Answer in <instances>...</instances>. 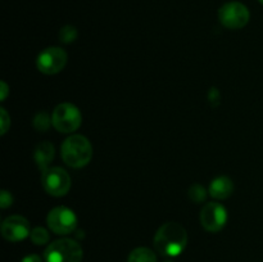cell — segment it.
<instances>
[{
  "label": "cell",
  "instance_id": "23",
  "mask_svg": "<svg viewBox=\"0 0 263 262\" xmlns=\"http://www.w3.org/2000/svg\"><path fill=\"white\" fill-rule=\"evenodd\" d=\"M258 2H259V3H261V4L263 5V0H258Z\"/></svg>",
  "mask_w": 263,
  "mask_h": 262
},
{
  "label": "cell",
  "instance_id": "8",
  "mask_svg": "<svg viewBox=\"0 0 263 262\" xmlns=\"http://www.w3.org/2000/svg\"><path fill=\"white\" fill-rule=\"evenodd\" d=\"M68 55L59 46H49L44 49L36 59L37 69L44 74H57L66 67Z\"/></svg>",
  "mask_w": 263,
  "mask_h": 262
},
{
  "label": "cell",
  "instance_id": "12",
  "mask_svg": "<svg viewBox=\"0 0 263 262\" xmlns=\"http://www.w3.org/2000/svg\"><path fill=\"white\" fill-rule=\"evenodd\" d=\"M33 159L41 172L49 169V164L54 159V145L50 141H41L33 152Z\"/></svg>",
  "mask_w": 263,
  "mask_h": 262
},
{
  "label": "cell",
  "instance_id": "6",
  "mask_svg": "<svg viewBox=\"0 0 263 262\" xmlns=\"http://www.w3.org/2000/svg\"><path fill=\"white\" fill-rule=\"evenodd\" d=\"M251 13L240 2H229L218 10V20L223 27L229 30H240L248 25Z\"/></svg>",
  "mask_w": 263,
  "mask_h": 262
},
{
  "label": "cell",
  "instance_id": "22",
  "mask_svg": "<svg viewBox=\"0 0 263 262\" xmlns=\"http://www.w3.org/2000/svg\"><path fill=\"white\" fill-rule=\"evenodd\" d=\"M164 262H174V261H171V259H167V261H164Z\"/></svg>",
  "mask_w": 263,
  "mask_h": 262
},
{
  "label": "cell",
  "instance_id": "20",
  "mask_svg": "<svg viewBox=\"0 0 263 262\" xmlns=\"http://www.w3.org/2000/svg\"><path fill=\"white\" fill-rule=\"evenodd\" d=\"M21 262H43V259L37 254H27L26 257H23Z\"/></svg>",
  "mask_w": 263,
  "mask_h": 262
},
{
  "label": "cell",
  "instance_id": "5",
  "mask_svg": "<svg viewBox=\"0 0 263 262\" xmlns=\"http://www.w3.org/2000/svg\"><path fill=\"white\" fill-rule=\"evenodd\" d=\"M41 185L51 197H63L71 189V176L61 167H49L41 174Z\"/></svg>",
  "mask_w": 263,
  "mask_h": 262
},
{
  "label": "cell",
  "instance_id": "18",
  "mask_svg": "<svg viewBox=\"0 0 263 262\" xmlns=\"http://www.w3.org/2000/svg\"><path fill=\"white\" fill-rule=\"evenodd\" d=\"M0 123H2V135H4L8 131L10 126V117L8 115V112L5 110V108H0Z\"/></svg>",
  "mask_w": 263,
  "mask_h": 262
},
{
  "label": "cell",
  "instance_id": "17",
  "mask_svg": "<svg viewBox=\"0 0 263 262\" xmlns=\"http://www.w3.org/2000/svg\"><path fill=\"white\" fill-rule=\"evenodd\" d=\"M59 40L64 44H71L73 43L77 39V30L74 26L67 25L59 30Z\"/></svg>",
  "mask_w": 263,
  "mask_h": 262
},
{
  "label": "cell",
  "instance_id": "11",
  "mask_svg": "<svg viewBox=\"0 0 263 262\" xmlns=\"http://www.w3.org/2000/svg\"><path fill=\"white\" fill-rule=\"evenodd\" d=\"M234 192V182L229 176H218L212 180L208 193L217 200L228 199Z\"/></svg>",
  "mask_w": 263,
  "mask_h": 262
},
{
  "label": "cell",
  "instance_id": "19",
  "mask_svg": "<svg viewBox=\"0 0 263 262\" xmlns=\"http://www.w3.org/2000/svg\"><path fill=\"white\" fill-rule=\"evenodd\" d=\"M12 204H13L12 194H10L9 192H7V190H2V193H0V207H2L3 210H5V208L10 207Z\"/></svg>",
  "mask_w": 263,
  "mask_h": 262
},
{
  "label": "cell",
  "instance_id": "10",
  "mask_svg": "<svg viewBox=\"0 0 263 262\" xmlns=\"http://www.w3.org/2000/svg\"><path fill=\"white\" fill-rule=\"evenodd\" d=\"M31 226L27 218L13 215L5 218L2 223V235L8 241H21L30 236Z\"/></svg>",
  "mask_w": 263,
  "mask_h": 262
},
{
  "label": "cell",
  "instance_id": "4",
  "mask_svg": "<svg viewBox=\"0 0 263 262\" xmlns=\"http://www.w3.org/2000/svg\"><path fill=\"white\" fill-rule=\"evenodd\" d=\"M51 122L59 133L71 134L81 126L82 116L79 108L72 103H61L51 113Z\"/></svg>",
  "mask_w": 263,
  "mask_h": 262
},
{
  "label": "cell",
  "instance_id": "13",
  "mask_svg": "<svg viewBox=\"0 0 263 262\" xmlns=\"http://www.w3.org/2000/svg\"><path fill=\"white\" fill-rule=\"evenodd\" d=\"M127 262H157V256L151 248L138 247L130 252Z\"/></svg>",
  "mask_w": 263,
  "mask_h": 262
},
{
  "label": "cell",
  "instance_id": "15",
  "mask_svg": "<svg viewBox=\"0 0 263 262\" xmlns=\"http://www.w3.org/2000/svg\"><path fill=\"white\" fill-rule=\"evenodd\" d=\"M32 123H33V127H35L37 131H40V133H44V131H46L49 127H50V125H53V122H51V117L49 116L48 112H45V110L39 112L37 115L33 117Z\"/></svg>",
  "mask_w": 263,
  "mask_h": 262
},
{
  "label": "cell",
  "instance_id": "3",
  "mask_svg": "<svg viewBox=\"0 0 263 262\" xmlns=\"http://www.w3.org/2000/svg\"><path fill=\"white\" fill-rule=\"evenodd\" d=\"M84 251L74 239L62 238L54 240L44 251L45 262H81Z\"/></svg>",
  "mask_w": 263,
  "mask_h": 262
},
{
  "label": "cell",
  "instance_id": "14",
  "mask_svg": "<svg viewBox=\"0 0 263 262\" xmlns=\"http://www.w3.org/2000/svg\"><path fill=\"white\" fill-rule=\"evenodd\" d=\"M30 239L36 246H44V244L49 243L50 235H49V231L45 228H43V226H36V228H33L31 230Z\"/></svg>",
  "mask_w": 263,
  "mask_h": 262
},
{
  "label": "cell",
  "instance_id": "2",
  "mask_svg": "<svg viewBox=\"0 0 263 262\" xmlns=\"http://www.w3.org/2000/svg\"><path fill=\"white\" fill-rule=\"evenodd\" d=\"M61 156L64 163L72 169L87 166L92 158V145L84 135H71L61 146Z\"/></svg>",
  "mask_w": 263,
  "mask_h": 262
},
{
  "label": "cell",
  "instance_id": "7",
  "mask_svg": "<svg viewBox=\"0 0 263 262\" xmlns=\"http://www.w3.org/2000/svg\"><path fill=\"white\" fill-rule=\"evenodd\" d=\"M49 229L57 235H68L77 228V216L71 208L59 205L50 210L46 217Z\"/></svg>",
  "mask_w": 263,
  "mask_h": 262
},
{
  "label": "cell",
  "instance_id": "1",
  "mask_svg": "<svg viewBox=\"0 0 263 262\" xmlns=\"http://www.w3.org/2000/svg\"><path fill=\"white\" fill-rule=\"evenodd\" d=\"M154 248L159 254L176 257L184 252L187 244V233L177 222H166L157 230L153 239Z\"/></svg>",
  "mask_w": 263,
  "mask_h": 262
},
{
  "label": "cell",
  "instance_id": "9",
  "mask_svg": "<svg viewBox=\"0 0 263 262\" xmlns=\"http://www.w3.org/2000/svg\"><path fill=\"white\" fill-rule=\"evenodd\" d=\"M200 223L210 233L222 230L228 223V210L221 203H207L200 211Z\"/></svg>",
  "mask_w": 263,
  "mask_h": 262
},
{
  "label": "cell",
  "instance_id": "16",
  "mask_svg": "<svg viewBox=\"0 0 263 262\" xmlns=\"http://www.w3.org/2000/svg\"><path fill=\"white\" fill-rule=\"evenodd\" d=\"M187 195L193 203H204L207 198V190L200 184H193L187 190Z\"/></svg>",
  "mask_w": 263,
  "mask_h": 262
},
{
  "label": "cell",
  "instance_id": "21",
  "mask_svg": "<svg viewBox=\"0 0 263 262\" xmlns=\"http://www.w3.org/2000/svg\"><path fill=\"white\" fill-rule=\"evenodd\" d=\"M8 95V85L4 81H2V100H5Z\"/></svg>",
  "mask_w": 263,
  "mask_h": 262
}]
</instances>
